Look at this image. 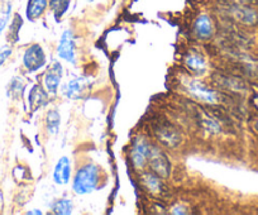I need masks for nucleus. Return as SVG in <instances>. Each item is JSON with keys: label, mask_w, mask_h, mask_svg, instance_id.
Returning <instances> with one entry per match:
<instances>
[{"label": "nucleus", "mask_w": 258, "mask_h": 215, "mask_svg": "<svg viewBox=\"0 0 258 215\" xmlns=\"http://www.w3.org/2000/svg\"><path fill=\"white\" fill-rule=\"evenodd\" d=\"M255 130H257V132H258V120H257V122H255Z\"/></svg>", "instance_id": "obj_27"}, {"label": "nucleus", "mask_w": 258, "mask_h": 215, "mask_svg": "<svg viewBox=\"0 0 258 215\" xmlns=\"http://www.w3.org/2000/svg\"><path fill=\"white\" fill-rule=\"evenodd\" d=\"M29 106L31 109L37 110L41 109L48 104V91L42 88L41 85H34L29 91Z\"/></svg>", "instance_id": "obj_12"}, {"label": "nucleus", "mask_w": 258, "mask_h": 215, "mask_svg": "<svg viewBox=\"0 0 258 215\" xmlns=\"http://www.w3.org/2000/svg\"><path fill=\"white\" fill-rule=\"evenodd\" d=\"M194 33L200 39H209L214 33L213 19L207 14H202L194 23Z\"/></svg>", "instance_id": "obj_11"}, {"label": "nucleus", "mask_w": 258, "mask_h": 215, "mask_svg": "<svg viewBox=\"0 0 258 215\" xmlns=\"http://www.w3.org/2000/svg\"><path fill=\"white\" fill-rule=\"evenodd\" d=\"M48 8V0H28L26 7V17L33 22L41 18Z\"/></svg>", "instance_id": "obj_13"}, {"label": "nucleus", "mask_w": 258, "mask_h": 215, "mask_svg": "<svg viewBox=\"0 0 258 215\" xmlns=\"http://www.w3.org/2000/svg\"><path fill=\"white\" fill-rule=\"evenodd\" d=\"M70 3L71 0H48V8L57 22L61 21L62 17L68 13Z\"/></svg>", "instance_id": "obj_15"}, {"label": "nucleus", "mask_w": 258, "mask_h": 215, "mask_svg": "<svg viewBox=\"0 0 258 215\" xmlns=\"http://www.w3.org/2000/svg\"><path fill=\"white\" fill-rule=\"evenodd\" d=\"M90 86V81H89V78H75L71 79L69 83L64 84V86L62 88V94H63L64 98L73 99V100H76V99L83 98L84 93L89 89Z\"/></svg>", "instance_id": "obj_7"}, {"label": "nucleus", "mask_w": 258, "mask_h": 215, "mask_svg": "<svg viewBox=\"0 0 258 215\" xmlns=\"http://www.w3.org/2000/svg\"><path fill=\"white\" fill-rule=\"evenodd\" d=\"M46 124L47 130L51 134H57L59 132V127H61V114L57 109L48 110L46 115Z\"/></svg>", "instance_id": "obj_17"}, {"label": "nucleus", "mask_w": 258, "mask_h": 215, "mask_svg": "<svg viewBox=\"0 0 258 215\" xmlns=\"http://www.w3.org/2000/svg\"><path fill=\"white\" fill-rule=\"evenodd\" d=\"M185 62L188 70H191L195 74H203L205 70H207V62H205V58L203 57L200 53H197V52H191L190 55L186 56Z\"/></svg>", "instance_id": "obj_14"}, {"label": "nucleus", "mask_w": 258, "mask_h": 215, "mask_svg": "<svg viewBox=\"0 0 258 215\" xmlns=\"http://www.w3.org/2000/svg\"><path fill=\"white\" fill-rule=\"evenodd\" d=\"M225 9L232 18L237 19L240 23L247 24V26H254L258 23V12L250 7L245 6V4H227Z\"/></svg>", "instance_id": "obj_4"}, {"label": "nucleus", "mask_w": 258, "mask_h": 215, "mask_svg": "<svg viewBox=\"0 0 258 215\" xmlns=\"http://www.w3.org/2000/svg\"><path fill=\"white\" fill-rule=\"evenodd\" d=\"M151 145L145 139H137L133 142L131 150V161H132L135 169H142L147 164V158L150 155Z\"/></svg>", "instance_id": "obj_8"}, {"label": "nucleus", "mask_w": 258, "mask_h": 215, "mask_svg": "<svg viewBox=\"0 0 258 215\" xmlns=\"http://www.w3.org/2000/svg\"><path fill=\"white\" fill-rule=\"evenodd\" d=\"M147 164L150 165L152 172L161 177V179H168L171 175V164L167 156L162 150L158 147L151 146L150 155L147 158Z\"/></svg>", "instance_id": "obj_2"}, {"label": "nucleus", "mask_w": 258, "mask_h": 215, "mask_svg": "<svg viewBox=\"0 0 258 215\" xmlns=\"http://www.w3.org/2000/svg\"><path fill=\"white\" fill-rule=\"evenodd\" d=\"M23 90H24V84L19 78H14L13 80L11 81V84H9L8 94L9 96H12L13 99L21 98L22 94H23Z\"/></svg>", "instance_id": "obj_21"}, {"label": "nucleus", "mask_w": 258, "mask_h": 215, "mask_svg": "<svg viewBox=\"0 0 258 215\" xmlns=\"http://www.w3.org/2000/svg\"><path fill=\"white\" fill-rule=\"evenodd\" d=\"M22 26H23V19H22V17L19 16L18 13L14 14L13 21H12L11 27H9V32H8L9 42H12V43H16V42H18L19 31H21Z\"/></svg>", "instance_id": "obj_18"}, {"label": "nucleus", "mask_w": 258, "mask_h": 215, "mask_svg": "<svg viewBox=\"0 0 258 215\" xmlns=\"http://www.w3.org/2000/svg\"><path fill=\"white\" fill-rule=\"evenodd\" d=\"M158 137H160L158 139H161L168 146H176L178 142V134H176L175 130L170 129L168 127L161 129V133H158Z\"/></svg>", "instance_id": "obj_20"}, {"label": "nucleus", "mask_w": 258, "mask_h": 215, "mask_svg": "<svg viewBox=\"0 0 258 215\" xmlns=\"http://www.w3.org/2000/svg\"><path fill=\"white\" fill-rule=\"evenodd\" d=\"M62 76H63V67H62L59 61H53L47 68L46 74L43 76L44 89L48 93L56 94L58 91L59 85H61Z\"/></svg>", "instance_id": "obj_6"}, {"label": "nucleus", "mask_w": 258, "mask_h": 215, "mask_svg": "<svg viewBox=\"0 0 258 215\" xmlns=\"http://www.w3.org/2000/svg\"><path fill=\"white\" fill-rule=\"evenodd\" d=\"M100 167L95 164H85L76 170L73 179V190L78 195L91 194L100 181Z\"/></svg>", "instance_id": "obj_1"}, {"label": "nucleus", "mask_w": 258, "mask_h": 215, "mask_svg": "<svg viewBox=\"0 0 258 215\" xmlns=\"http://www.w3.org/2000/svg\"><path fill=\"white\" fill-rule=\"evenodd\" d=\"M182 209H183V206H176V207H173L172 212L173 214H186V212H187V210H182Z\"/></svg>", "instance_id": "obj_24"}, {"label": "nucleus", "mask_w": 258, "mask_h": 215, "mask_svg": "<svg viewBox=\"0 0 258 215\" xmlns=\"http://www.w3.org/2000/svg\"><path fill=\"white\" fill-rule=\"evenodd\" d=\"M239 3H258V0H237Z\"/></svg>", "instance_id": "obj_25"}, {"label": "nucleus", "mask_w": 258, "mask_h": 215, "mask_svg": "<svg viewBox=\"0 0 258 215\" xmlns=\"http://www.w3.org/2000/svg\"><path fill=\"white\" fill-rule=\"evenodd\" d=\"M11 12H12L11 3H7L6 7L2 9V12H0V33L3 32V29L6 28V26L8 24L9 18H11Z\"/></svg>", "instance_id": "obj_22"}, {"label": "nucleus", "mask_w": 258, "mask_h": 215, "mask_svg": "<svg viewBox=\"0 0 258 215\" xmlns=\"http://www.w3.org/2000/svg\"><path fill=\"white\" fill-rule=\"evenodd\" d=\"M142 182L150 192H160L161 187H162L161 177L156 175L155 172H145L142 175Z\"/></svg>", "instance_id": "obj_16"}, {"label": "nucleus", "mask_w": 258, "mask_h": 215, "mask_svg": "<svg viewBox=\"0 0 258 215\" xmlns=\"http://www.w3.org/2000/svg\"><path fill=\"white\" fill-rule=\"evenodd\" d=\"M74 205L73 201L70 199H61L58 201H56L52 206V211L53 214H58V215H69L73 212Z\"/></svg>", "instance_id": "obj_19"}, {"label": "nucleus", "mask_w": 258, "mask_h": 215, "mask_svg": "<svg viewBox=\"0 0 258 215\" xmlns=\"http://www.w3.org/2000/svg\"><path fill=\"white\" fill-rule=\"evenodd\" d=\"M57 55L66 62L71 63V65H76L75 36H74L71 29H66L62 33L58 47H57Z\"/></svg>", "instance_id": "obj_5"}, {"label": "nucleus", "mask_w": 258, "mask_h": 215, "mask_svg": "<svg viewBox=\"0 0 258 215\" xmlns=\"http://www.w3.org/2000/svg\"><path fill=\"white\" fill-rule=\"evenodd\" d=\"M28 214H42L39 210H34V211H28Z\"/></svg>", "instance_id": "obj_26"}, {"label": "nucleus", "mask_w": 258, "mask_h": 215, "mask_svg": "<svg viewBox=\"0 0 258 215\" xmlns=\"http://www.w3.org/2000/svg\"><path fill=\"white\" fill-rule=\"evenodd\" d=\"M187 90L194 98L204 103L213 104L218 100L215 91L199 80H190V83L187 84Z\"/></svg>", "instance_id": "obj_9"}, {"label": "nucleus", "mask_w": 258, "mask_h": 215, "mask_svg": "<svg viewBox=\"0 0 258 215\" xmlns=\"http://www.w3.org/2000/svg\"><path fill=\"white\" fill-rule=\"evenodd\" d=\"M11 55H12L11 47L6 46V47H3V48H0V66L3 65V63L8 60V57Z\"/></svg>", "instance_id": "obj_23"}, {"label": "nucleus", "mask_w": 258, "mask_h": 215, "mask_svg": "<svg viewBox=\"0 0 258 215\" xmlns=\"http://www.w3.org/2000/svg\"><path fill=\"white\" fill-rule=\"evenodd\" d=\"M71 179V161L70 158L63 156L58 160L53 170V181L57 185L69 184Z\"/></svg>", "instance_id": "obj_10"}, {"label": "nucleus", "mask_w": 258, "mask_h": 215, "mask_svg": "<svg viewBox=\"0 0 258 215\" xmlns=\"http://www.w3.org/2000/svg\"><path fill=\"white\" fill-rule=\"evenodd\" d=\"M47 63L46 53L39 44H32L23 55V66L28 73H37Z\"/></svg>", "instance_id": "obj_3"}, {"label": "nucleus", "mask_w": 258, "mask_h": 215, "mask_svg": "<svg viewBox=\"0 0 258 215\" xmlns=\"http://www.w3.org/2000/svg\"><path fill=\"white\" fill-rule=\"evenodd\" d=\"M86 2H88V3H93L94 0H86Z\"/></svg>", "instance_id": "obj_28"}]
</instances>
